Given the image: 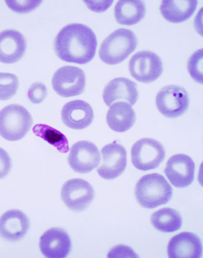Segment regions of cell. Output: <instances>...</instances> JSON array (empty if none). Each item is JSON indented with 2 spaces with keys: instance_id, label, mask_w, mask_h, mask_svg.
<instances>
[{
  "instance_id": "6da1fadb",
  "label": "cell",
  "mask_w": 203,
  "mask_h": 258,
  "mask_svg": "<svg viewBox=\"0 0 203 258\" xmlns=\"http://www.w3.org/2000/svg\"><path fill=\"white\" fill-rule=\"evenodd\" d=\"M97 39L93 30L81 23H72L62 29L55 40V51L66 62L85 64L94 57Z\"/></svg>"
},
{
  "instance_id": "7a4b0ae2",
  "label": "cell",
  "mask_w": 203,
  "mask_h": 258,
  "mask_svg": "<svg viewBox=\"0 0 203 258\" xmlns=\"http://www.w3.org/2000/svg\"><path fill=\"white\" fill-rule=\"evenodd\" d=\"M173 190L161 174L152 173L143 176L136 183V201L144 209H152L167 204L173 197Z\"/></svg>"
},
{
  "instance_id": "3957f363",
  "label": "cell",
  "mask_w": 203,
  "mask_h": 258,
  "mask_svg": "<svg viewBox=\"0 0 203 258\" xmlns=\"http://www.w3.org/2000/svg\"><path fill=\"white\" fill-rule=\"evenodd\" d=\"M138 40L133 31L119 29L102 43L99 55L100 60L109 65L120 63L134 51Z\"/></svg>"
},
{
  "instance_id": "277c9868",
  "label": "cell",
  "mask_w": 203,
  "mask_h": 258,
  "mask_svg": "<svg viewBox=\"0 0 203 258\" xmlns=\"http://www.w3.org/2000/svg\"><path fill=\"white\" fill-rule=\"evenodd\" d=\"M33 123L32 116L21 105L11 104L0 111V135L10 142L24 138Z\"/></svg>"
},
{
  "instance_id": "5b68a950",
  "label": "cell",
  "mask_w": 203,
  "mask_h": 258,
  "mask_svg": "<svg viewBox=\"0 0 203 258\" xmlns=\"http://www.w3.org/2000/svg\"><path fill=\"white\" fill-rule=\"evenodd\" d=\"M166 158L163 145L153 139L144 138L136 142L132 147V163L140 171H149L158 168Z\"/></svg>"
},
{
  "instance_id": "8992f818",
  "label": "cell",
  "mask_w": 203,
  "mask_h": 258,
  "mask_svg": "<svg viewBox=\"0 0 203 258\" xmlns=\"http://www.w3.org/2000/svg\"><path fill=\"white\" fill-rule=\"evenodd\" d=\"M156 104L163 115L169 118H175L182 116L187 110L190 99L184 88L169 85L158 92Z\"/></svg>"
},
{
  "instance_id": "52a82bcc",
  "label": "cell",
  "mask_w": 203,
  "mask_h": 258,
  "mask_svg": "<svg viewBox=\"0 0 203 258\" xmlns=\"http://www.w3.org/2000/svg\"><path fill=\"white\" fill-rule=\"evenodd\" d=\"M129 71L136 81L149 84L162 76L163 62L157 54L149 50H143L131 57L129 62Z\"/></svg>"
},
{
  "instance_id": "ba28073f",
  "label": "cell",
  "mask_w": 203,
  "mask_h": 258,
  "mask_svg": "<svg viewBox=\"0 0 203 258\" xmlns=\"http://www.w3.org/2000/svg\"><path fill=\"white\" fill-rule=\"evenodd\" d=\"M94 197L92 186L83 179H69L62 187V200L73 212H81L87 209Z\"/></svg>"
},
{
  "instance_id": "9c48e42d",
  "label": "cell",
  "mask_w": 203,
  "mask_h": 258,
  "mask_svg": "<svg viewBox=\"0 0 203 258\" xmlns=\"http://www.w3.org/2000/svg\"><path fill=\"white\" fill-rule=\"evenodd\" d=\"M85 74L83 70L74 66H64L55 73L52 85L54 91L61 97L80 95L85 87Z\"/></svg>"
},
{
  "instance_id": "30bf717a",
  "label": "cell",
  "mask_w": 203,
  "mask_h": 258,
  "mask_svg": "<svg viewBox=\"0 0 203 258\" xmlns=\"http://www.w3.org/2000/svg\"><path fill=\"white\" fill-rule=\"evenodd\" d=\"M102 160L97 173L107 180H112L122 174L127 163V151L122 145L114 142L101 150Z\"/></svg>"
},
{
  "instance_id": "8fae6325",
  "label": "cell",
  "mask_w": 203,
  "mask_h": 258,
  "mask_svg": "<svg viewBox=\"0 0 203 258\" xmlns=\"http://www.w3.org/2000/svg\"><path fill=\"white\" fill-rule=\"evenodd\" d=\"M100 152L95 145L88 141H80L73 145L68 157L69 165L80 174L89 173L99 165Z\"/></svg>"
},
{
  "instance_id": "7c38bea8",
  "label": "cell",
  "mask_w": 203,
  "mask_h": 258,
  "mask_svg": "<svg viewBox=\"0 0 203 258\" xmlns=\"http://www.w3.org/2000/svg\"><path fill=\"white\" fill-rule=\"evenodd\" d=\"M165 173L172 185L185 188L194 181L195 164L188 155H174L168 160Z\"/></svg>"
},
{
  "instance_id": "4fadbf2b",
  "label": "cell",
  "mask_w": 203,
  "mask_h": 258,
  "mask_svg": "<svg viewBox=\"0 0 203 258\" xmlns=\"http://www.w3.org/2000/svg\"><path fill=\"white\" fill-rule=\"evenodd\" d=\"M39 246L42 255L46 257L64 258L71 251L72 241L65 230L53 228L42 234Z\"/></svg>"
},
{
  "instance_id": "5bb4252c",
  "label": "cell",
  "mask_w": 203,
  "mask_h": 258,
  "mask_svg": "<svg viewBox=\"0 0 203 258\" xmlns=\"http://www.w3.org/2000/svg\"><path fill=\"white\" fill-rule=\"evenodd\" d=\"M29 228V218L21 210H9L0 217V236L7 241L20 240Z\"/></svg>"
},
{
  "instance_id": "9a60e30c",
  "label": "cell",
  "mask_w": 203,
  "mask_h": 258,
  "mask_svg": "<svg viewBox=\"0 0 203 258\" xmlns=\"http://www.w3.org/2000/svg\"><path fill=\"white\" fill-rule=\"evenodd\" d=\"M93 111L91 105L85 101L76 100L66 103L62 109V122L69 128L82 130L93 122Z\"/></svg>"
},
{
  "instance_id": "2e32d148",
  "label": "cell",
  "mask_w": 203,
  "mask_h": 258,
  "mask_svg": "<svg viewBox=\"0 0 203 258\" xmlns=\"http://www.w3.org/2000/svg\"><path fill=\"white\" fill-rule=\"evenodd\" d=\"M139 93L137 85L130 80L120 77L109 82L103 92V99L107 106L120 100L126 101L131 105L137 101Z\"/></svg>"
},
{
  "instance_id": "e0dca14e",
  "label": "cell",
  "mask_w": 203,
  "mask_h": 258,
  "mask_svg": "<svg viewBox=\"0 0 203 258\" xmlns=\"http://www.w3.org/2000/svg\"><path fill=\"white\" fill-rule=\"evenodd\" d=\"M27 46L23 34L15 30H6L0 33V62L13 64L24 55Z\"/></svg>"
},
{
  "instance_id": "ac0fdd59",
  "label": "cell",
  "mask_w": 203,
  "mask_h": 258,
  "mask_svg": "<svg viewBox=\"0 0 203 258\" xmlns=\"http://www.w3.org/2000/svg\"><path fill=\"white\" fill-rule=\"evenodd\" d=\"M167 249L171 258H198L201 257L202 252L200 238L196 234L187 232L172 238Z\"/></svg>"
},
{
  "instance_id": "d6986e66",
  "label": "cell",
  "mask_w": 203,
  "mask_h": 258,
  "mask_svg": "<svg viewBox=\"0 0 203 258\" xmlns=\"http://www.w3.org/2000/svg\"><path fill=\"white\" fill-rule=\"evenodd\" d=\"M136 120L135 112L130 104L118 102L111 105L107 121L112 131L123 133L130 129Z\"/></svg>"
},
{
  "instance_id": "ffe728a7",
  "label": "cell",
  "mask_w": 203,
  "mask_h": 258,
  "mask_svg": "<svg viewBox=\"0 0 203 258\" xmlns=\"http://www.w3.org/2000/svg\"><path fill=\"white\" fill-rule=\"evenodd\" d=\"M197 5L198 2L194 0H165L162 2L160 11L168 22L180 23L192 17Z\"/></svg>"
},
{
  "instance_id": "44dd1931",
  "label": "cell",
  "mask_w": 203,
  "mask_h": 258,
  "mask_svg": "<svg viewBox=\"0 0 203 258\" xmlns=\"http://www.w3.org/2000/svg\"><path fill=\"white\" fill-rule=\"evenodd\" d=\"M146 14L143 2L139 0H122L115 8V17L120 25L131 26L141 21Z\"/></svg>"
},
{
  "instance_id": "7402d4cb",
  "label": "cell",
  "mask_w": 203,
  "mask_h": 258,
  "mask_svg": "<svg viewBox=\"0 0 203 258\" xmlns=\"http://www.w3.org/2000/svg\"><path fill=\"white\" fill-rule=\"evenodd\" d=\"M150 221L156 229L165 233L177 231L182 225L181 214L177 210L171 208L156 211L151 215Z\"/></svg>"
},
{
  "instance_id": "603a6c76",
  "label": "cell",
  "mask_w": 203,
  "mask_h": 258,
  "mask_svg": "<svg viewBox=\"0 0 203 258\" xmlns=\"http://www.w3.org/2000/svg\"><path fill=\"white\" fill-rule=\"evenodd\" d=\"M35 135L45 140L61 153H67L69 151L68 139L59 131L44 124H37L33 128Z\"/></svg>"
},
{
  "instance_id": "cb8c5ba5",
  "label": "cell",
  "mask_w": 203,
  "mask_h": 258,
  "mask_svg": "<svg viewBox=\"0 0 203 258\" xmlns=\"http://www.w3.org/2000/svg\"><path fill=\"white\" fill-rule=\"evenodd\" d=\"M19 80L11 73H0V100H7L13 97L18 91Z\"/></svg>"
},
{
  "instance_id": "d4e9b609",
  "label": "cell",
  "mask_w": 203,
  "mask_h": 258,
  "mask_svg": "<svg viewBox=\"0 0 203 258\" xmlns=\"http://www.w3.org/2000/svg\"><path fill=\"white\" fill-rule=\"evenodd\" d=\"M202 49L193 53L187 62V70L193 79L198 84H202Z\"/></svg>"
},
{
  "instance_id": "484cf974",
  "label": "cell",
  "mask_w": 203,
  "mask_h": 258,
  "mask_svg": "<svg viewBox=\"0 0 203 258\" xmlns=\"http://www.w3.org/2000/svg\"><path fill=\"white\" fill-rule=\"evenodd\" d=\"M47 95V89L46 86L41 83L33 84L29 89L27 97L31 102L34 104H40L45 99Z\"/></svg>"
},
{
  "instance_id": "4316f807",
  "label": "cell",
  "mask_w": 203,
  "mask_h": 258,
  "mask_svg": "<svg viewBox=\"0 0 203 258\" xmlns=\"http://www.w3.org/2000/svg\"><path fill=\"white\" fill-rule=\"evenodd\" d=\"M40 1H7L11 10L18 13H27L34 10L40 5Z\"/></svg>"
},
{
  "instance_id": "83f0119b",
  "label": "cell",
  "mask_w": 203,
  "mask_h": 258,
  "mask_svg": "<svg viewBox=\"0 0 203 258\" xmlns=\"http://www.w3.org/2000/svg\"><path fill=\"white\" fill-rule=\"evenodd\" d=\"M12 167L11 159L8 152L0 148V179L9 174Z\"/></svg>"
}]
</instances>
